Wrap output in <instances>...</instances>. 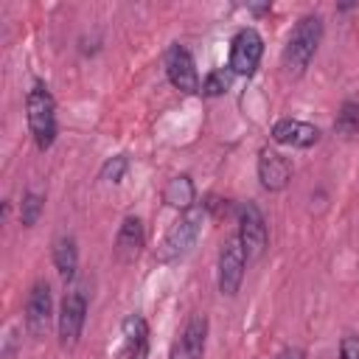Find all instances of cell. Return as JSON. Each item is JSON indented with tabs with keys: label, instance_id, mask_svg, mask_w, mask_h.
<instances>
[{
	"label": "cell",
	"instance_id": "obj_1",
	"mask_svg": "<svg viewBox=\"0 0 359 359\" xmlns=\"http://www.w3.org/2000/svg\"><path fill=\"white\" fill-rule=\"evenodd\" d=\"M323 42V17L320 14H306L294 22L286 45H283V56H280V65L286 70V76L292 79H300L309 65L314 62L317 56V48Z\"/></svg>",
	"mask_w": 359,
	"mask_h": 359
},
{
	"label": "cell",
	"instance_id": "obj_2",
	"mask_svg": "<svg viewBox=\"0 0 359 359\" xmlns=\"http://www.w3.org/2000/svg\"><path fill=\"white\" fill-rule=\"evenodd\" d=\"M25 121H28V132H31L36 149L48 151L56 143L59 123H56V101H53L48 84L39 79L31 84V90L25 95Z\"/></svg>",
	"mask_w": 359,
	"mask_h": 359
},
{
	"label": "cell",
	"instance_id": "obj_3",
	"mask_svg": "<svg viewBox=\"0 0 359 359\" xmlns=\"http://www.w3.org/2000/svg\"><path fill=\"white\" fill-rule=\"evenodd\" d=\"M205 208L202 202H196L194 208L188 210H180L177 219L171 222V227L165 230L160 247H157V261L160 264H177L180 258H185L191 252V247L196 244L199 233H202V224H205Z\"/></svg>",
	"mask_w": 359,
	"mask_h": 359
},
{
	"label": "cell",
	"instance_id": "obj_4",
	"mask_svg": "<svg viewBox=\"0 0 359 359\" xmlns=\"http://www.w3.org/2000/svg\"><path fill=\"white\" fill-rule=\"evenodd\" d=\"M236 219H238V241L244 247L247 261H255L264 255L266 244H269V227H266V216L255 202H241L236 208Z\"/></svg>",
	"mask_w": 359,
	"mask_h": 359
},
{
	"label": "cell",
	"instance_id": "obj_5",
	"mask_svg": "<svg viewBox=\"0 0 359 359\" xmlns=\"http://www.w3.org/2000/svg\"><path fill=\"white\" fill-rule=\"evenodd\" d=\"M244 269H247V255H244V247H241L238 236L233 233L222 241L219 264H216V283H219V292L224 297L238 294L241 280H244Z\"/></svg>",
	"mask_w": 359,
	"mask_h": 359
},
{
	"label": "cell",
	"instance_id": "obj_6",
	"mask_svg": "<svg viewBox=\"0 0 359 359\" xmlns=\"http://www.w3.org/2000/svg\"><path fill=\"white\" fill-rule=\"evenodd\" d=\"M84 323H87V294H84V289H70L62 297L59 314H56L59 345L62 348H76L79 337L84 331Z\"/></svg>",
	"mask_w": 359,
	"mask_h": 359
},
{
	"label": "cell",
	"instance_id": "obj_7",
	"mask_svg": "<svg viewBox=\"0 0 359 359\" xmlns=\"http://www.w3.org/2000/svg\"><path fill=\"white\" fill-rule=\"evenodd\" d=\"M264 56V36L255 28H238L236 36L230 39V59H227V70L236 76H252L261 65Z\"/></svg>",
	"mask_w": 359,
	"mask_h": 359
},
{
	"label": "cell",
	"instance_id": "obj_8",
	"mask_svg": "<svg viewBox=\"0 0 359 359\" xmlns=\"http://www.w3.org/2000/svg\"><path fill=\"white\" fill-rule=\"evenodd\" d=\"M22 320H25V331L34 339H42L48 334L50 320H53V294H50V283L48 280H36L28 289Z\"/></svg>",
	"mask_w": 359,
	"mask_h": 359
},
{
	"label": "cell",
	"instance_id": "obj_9",
	"mask_svg": "<svg viewBox=\"0 0 359 359\" xmlns=\"http://www.w3.org/2000/svg\"><path fill=\"white\" fill-rule=\"evenodd\" d=\"M165 76L168 81L185 93V95H196L202 90V81H199V70H196V62L191 56V50L180 42H174L168 50H165Z\"/></svg>",
	"mask_w": 359,
	"mask_h": 359
},
{
	"label": "cell",
	"instance_id": "obj_10",
	"mask_svg": "<svg viewBox=\"0 0 359 359\" xmlns=\"http://www.w3.org/2000/svg\"><path fill=\"white\" fill-rule=\"evenodd\" d=\"M255 174H258V182H261L264 191L278 194V191H283V188L289 185V180H292V165H289V160H286L280 151L264 146V149L258 151Z\"/></svg>",
	"mask_w": 359,
	"mask_h": 359
},
{
	"label": "cell",
	"instance_id": "obj_11",
	"mask_svg": "<svg viewBox=\"0 0 359 359\" xmlns=\"http://www.w3.org/2000/svg\"><path fill=\"white\" fill-rule=\"evenodd\" d=\"M205 342H208V317L205 314H191L188 323L180 331V339L171 345L168 359H202L205 356Z\"/></svg>",
	"mask_w": 359,
	"mask_h": 359
},
{
	"label": "cell",
	"instance_id": "obj_12",
	"mask_svg": "<svg viewBox=\"0 0 359 359\" xmlns=\"http://www.w3.org/2000/svg\"><path fill=\"white\" fill-rule=\"evenodd\" d=\"M269 137L280 146H292V149H311L320 143V129L309 121L300 118H280L272 123Z\"/></svg>",
	"mask_w": 359,
	"mask_h": 359
},
{
	"label": "cell",
	"instance_id": "obj_13",
	"mask_svg": "<svg viewBox=\"0 0 359 359\" xmlns=\"http://www.w3.org/2000/svg\"><path fill=\"white\" fill-rule=\"evenodd\" d=\"M146 247V230H143V222L137 216H126L115 233V244H112V252L121 264H135L140 258Z\"/></svg>",
	"mask_w": 359,
	"mask_h": 359
},
{
	"label": "cell",
	"instance_id": "obj_14",
	"mask_svg": "<svg viewBox=\"0 0 359 359\" xmlns=\"http://www.w3.org/2000/svg\"><path fill=\"white\" fill-rule=\"evenodd\" d=\"M121 334L126 359H149V323L140 314H129L121 325Z\"/></svg>",
	"mask_w": 359,
	"mask_h": 359
},
{
	"label": "cell",
	"instance_id": "obj_15",
	"mask_svg": "<svg viewBox=\"0 0 359 359\" xmlns=\"http://www.w3.org/2000/svg\"><path fill=\"white\" fill-rule=\"evenodd\" d=\"M50 258H53V266L59 272V278L67 283L76 278V269H79V244L73 236H56L53 238V247H50Z\"/></svg>",
	"mask_w": 359,
	"mask_h": 359
},
{
	"label": "cell",
	"instance_id": "obj_16",
	"mask_svg": "<svg viewBox=\"0 0 359 359\" xmlns=\"http://www.w3.org/2000/svg\"><path fill=\"white\" fill-rule=\"evenodd\" d=\"M163 202L174 210H188L196 205V188H194V180L188 174H177L165 182L163 188Z\"/></svg>",
	"mask_w": 359,
	"mask_h": 359
},
{
	"label": "cell",
	"instance_id": "obj_17",
	"mask_svg": "<svg viewBox=\"0 0 359 359\" xmlns=\"http://www.w3.org/2000/svg\"><path fill=\"white\" fill-rule=\"evenodd\" d=\"M334 132L339 137H353L359 135V101H342L337 118H334Z\"/></svg>",
	"mask_w": 359,
	"mask_h": 359
},
{
	"label": "cell",
	"instance_id": "obj_18",
	"mask_svg": "<svg viewBox=\"0 0 359 359\" xmlns=\"http://www.w3.org/2000/svg\"><path fill=\"white\" fill-rule=\"evenodd\" d=\"M42 210H45V196L28 188V191L22 194V199H20V224H22V227H34V224L39 222Z\"/></svg>",
	"mask_w": 359,
	"mask_h": 359
},
{
	"label": "cell",
	"instance_id": "obj_19",
	"mask_svg": "<svg viewBox=\"0 0 359 359\" xmlns=\"http://www.w3.org/2000/svg\"><path fill=\"white\" fill-rule=\"evenodd\" d=\"M126 171H129V157H126V154H112V157L104 160V165H101V171H98V180L118 185V182L126 177Z\"/></svg>",
	"mask_w": 359,
	"mask_h": 359
},
{
	"label": "cell",
	"instance_id": "obj_20",
	"mask_svg": "<svg viewBox=\"0 0 359 359\" xmlns=\"http://www.w3.org/2000/svg\"><path fill=\"white\" fill-rule=\"evenodd\" d=\"M227 87H230V70H210L202 79V90L199 93L205 98H219V95L227 93Z\"/></svg>",
	"mask_w": 359,
	"mask_h": 359
},
{
	"label": "cell",
	"instance_id": "obj_21",
	"mask_svg": "<svg viewBox=\"0 0 359 359\" xmlns=\"http://www.w3.org/2000/svg\"><path fill=\"white\" fill-rule=\"evenodd\" d=\"M339 359H359V334L345 331L339 339Z\"/></svg>",
	"mask_w": 359,
	"mask_h": 359
},
{
	"label": "cell",
	"instance_id": "obj_22",
	"mask_svg": "<svg viewBox=\"0 0 359 359\" xmlns=\"http://www.w3.org/2000/svg\"><path fill=\"white\" fill-rule=\"evenodd\" d=\"M14 353H17V331L11 328V331L6 334V348H3V359H14Z\"/></svg>",
	"mask_w": 359,
	"mask_h": 359
},
{
	"label": "cell",
	"instance_id": "obj_23",
	"mask_svg": "<svg viewBox=\"0 0 359 359\" xmlns=\"http://www.w3.org/2000/svg\"><path fill=\"white\" fill-rule=\"evenodd\" d=\"M278 359H306V351L297 348V345H289V348H283V351L278 353Z\"/></svg>",
	"mask_w": 359,
	"mask_h": 359
}]
</instances>
